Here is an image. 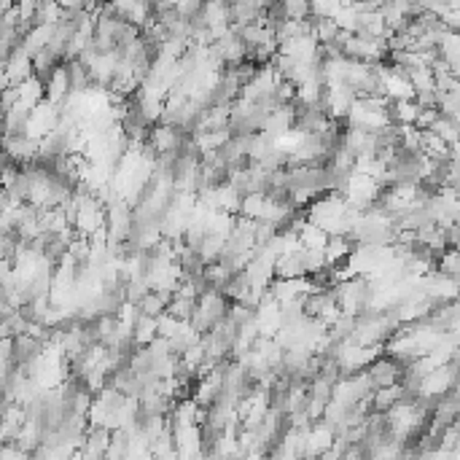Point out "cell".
I'll return each mask as SVG.
<instances>
[{"label": "cell", "instance_id": "obj_1", "mask_svg": "<svg viewBox=\"0 0 460 460\" xmlns=\"http://www.w3.org/2000/svg\"><path fill=\"white\" fill-rule=\"evenodd\" d=\"M404 366H407V363H401L399 358H393V355L382 352L380 358H375V361L366 366V372H363V375L369 377V382H372V387H375V390H380V387L399 385Z\"/></svg>", "mask_w": 460, "mask_h": 460}, {"label": "cell", "instance_id": "obj_2", "mask_svg": "<svg viewBox=\"0 0 460 460\" xmlns=\"http://www.w3.org/2000/svg\"><path fill=\"white\" fill-rule=\"evenodd\" d=\"M41 352H43V345H41L38 339L27 337V334L11 339V363L14 366H27L30 361H36Z\"/></svg>", "mask_w": 460, "mask_h": 460}, {"label": "cell", "instance_id": "obj_3", "mask_svg": "<svg viewBox=\"0 0 460 460\" xmlns=\"http://www.w3.org/2000/svg\"><path fill=\"white\" fill-rule=\"evenodd\" d=\"M157 339V318H145L137 313L132 323V345L135 347H145Z\"/></svg>", "mask_w": 460, "mask_h": 460}, {"label": "cell", "instance_id": "obj_4", "mask_svg": "<svg viewBox=\"0 0 460 460\" xmlns=\"http://www.w3.org/2000/svg\"><path fill=\"white\" fill-rule=\"evenodd\" d=\"M194 307H197V299L183 296V293H172V299H169V304L164 307V313H167L169 318H175V320H181V323H189Z\"/></svg>", "mask_w": 460, "mask_h": 460}, {"label": "cell", "instance_id": "obj_5", "mask_svg": "<svg viewBox=\"0 0 460 460\" xmlns=\"http://www.w3.org/2000/svg\"><path fill=\"white\" fill-rule=\"evenodd\" d=\"M296 240H299V245L307 248V251H323L328 242V234L323 229L313 226V224H304L302 229H299V234H296Z\"/></svg>", "mask_w": 460, "mask_h": 460}, {"label": "cell", "instance_id": "obj_6", "mask_svg": "<svg viewBox=\"0 0 460 460\" xmlns=\"http://www.w3.org/2000/svg\"><path fill=\"white\" fill-rule=\"evenodd\" d=\"M434 135H439L449 148H458V121L444 119V116H436V121L428 127Z\"/></svg>", "mask_w": 460, "mask_h": 460}, {"label": "cell", "instance_id": "obj_7", "mask_svg": "<svg viewBox=\"0 0 460 460\" xmlns=\"http://www.w3.org/2000/svg\"><path fill=\"white\" fill-rule=\"evenodd\" d=\"M0 197H3V186H0Z\"/></svg>", "mask_w": 460, "mask_h": 460}]
</instances>
